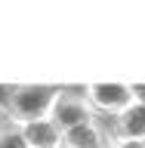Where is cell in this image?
<instances>
[{
	"mask_svg": "<svg viewBox=\"0 0 145 148\" xmlns=\"http://www.w3.org/2000/svg\"><path fill=\"white\" fill-rule=\"evenodd\" d=\"M0 148H28L25 136H22V130L19 127H0Z\"/></svg>",
	"mask_w": 145,
	"mask_h": 148,
	"instance_id": "52a82bcc",
	"label": "cell"
},
{
	"mask_svg": "<svg viewBox=\"0 0 145 148\" xmlns=\"http://www.w3.org/2000/svg\"><path fill=\"white\" fill-rule=\"evenodd\" d=\"M108 148H145V139H120V136H111Z\"/></svg>",
	"mask_w": 145,
	"mask_h": 148,
	"instance_id": "ba28073f",
	"label": "cell"
},
{
	"mask_svg": "<svg viewBox=\"0 0 145 148\" xmlns=\"http://www.w3.org/2000/svg\"><path fill=\"white\" fill-rule=\"evenodd\" d=\"M19 130H22L28 148H65V130L56 127L53 117L31 120V123H25V127H19Z\"/></svg>",
	"mask_w": 145,
	"mask_h": 148,
	"instance_id": "277c9868",
	"label": "cell"
},
{
	"mask_svg": "<svg viewBox=\"0 0 145 148\" xmlns=\"http://www.w3.org/2000/svg\"><path fill=\"white\" fill-rule=\"evenodd\" d=\"M49 117L56 120V127H62L65 133H71V130L83 127V123H93L96 120V111H93V105L87 102L83 92H65L62 90Z\"/></svg>",
	"mask_w": 145,
	"mask_h": 148,
	"instance_id": "3957f363",
	"label": "cell"
},
{
	"mask_svg": "<svg viewBox=\"0 0 145 148\" xmlns=\"http://www.w3.org/2000/svg\"><path fill=\"white\" fill-rule=\"evenodd\" d=\"M130 90H133V99L145 105V83H130Z\"/></svg>",
	"mask_w": 145,
	"mask_h": 148,
	"instance_id": "9c48e42d",
	"label": "cell"
},
{
	"mask_svg": "<svg viewBox=\"0 0 145 148\" xmlns=\"http://www.w3.org/2000/svg\"><path fill=\"white\" fill-rule=\"evenodd\" d=\"M87 102L93 105L96 114H111V117H120L124 111L133 105V90L130 83H118V80H108V83H90L83 90Z\"/></svg>",
	"mask_w": 145,
	"mask_h": 148,
	"instance_id": "7a4b0ae2",
	"label": "cell"
},
{
	"mask_svg": "<svg viewBox=\"0 0 145 148\" xmlns=\"http://www.w3.org/2000/svg\"><path fill=\"white\" fill-rule=\"evenodd\" d=\"M59 92L62 90H56V86H12L6 92V102H3L6 120L12 127H25L31 120L49 117Z\"/></svg>",
	"mask_w": 145,
	"mask_h": 148,
	"instance_id": "6da1fadb",
	"label": "cell"
},
{
	"mask_svg": "<svg viewBox=\"0 0 145 148\" xmlns=\"http://www.w3.org/2000/svg\"><path fill=\"white\" fill-rule=\"evenodd\" d=\"M114 136L120 139H145V105L133 102L120 117H114Z\"/></svg>",
	"mask_w": 145,
	"mask_h": 148,
	"instance_id": "5b68a950",
	"label": "cell"
},
{
	"mask_svg": "<svg viewBox=\"0 0 145 148\" xmlns=\"http://www.w3.org/2000/svg\"><path fill=\"white\" fill-rule=\"evenodd\" d=\"M108 142H111V136L102 133V127L96 120L65 133V148H108Z\"/></svg>",
	"mask_w": 145,
	"mask_h": 148,
	"instance_id": "8992f818",
	"label": "cell"
}]
</instances>
